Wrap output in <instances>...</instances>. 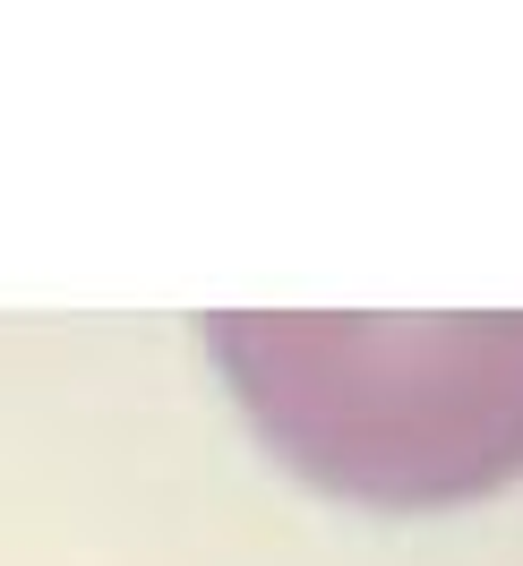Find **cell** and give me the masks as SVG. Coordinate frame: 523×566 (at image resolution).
Segmentation results:
<instances>
[{"label":"cell","mask_w":523,"mask_h":566,"mask_svg":"<svg viewBox=\"0 0 523 566\" xmlns=\"http://www.w3.org/2000/svg\"><path fill=\"white\" fill-rule=\"evenodd\" d=\"M249 421L326 490L420 506L523 472V310L506 318H207Z\"/></svg>","instance_id":"6da1fadb"}]
</instances>
